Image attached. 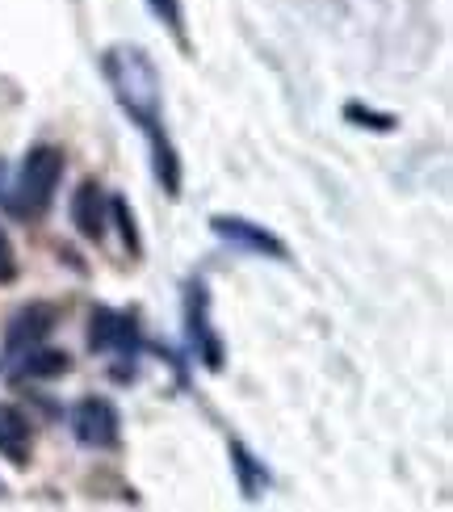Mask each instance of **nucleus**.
Instances as JSON below:
<instances>
[{
	"instance_id": "nucleus-16",
	"label": "nucleus",
	"mask_w": 453,
	"mask_h": 512,
	"mask_svg": "<svg viewBox=\"0 0 453 512\" xmlns=\"http://www.w3.org/2000/svg\"><path fill=\"white\" fill-rule=\"evenodd\" d=\"M5 177H9V173H5V164H0V206H5V194H9V185H5Z\"/></svg>"
},
{
	"instance_id": "nucleus-4",
	"label": "nucleus",
	"mask_w": 453,
	"mask_h": 512,
	"mask_svg": "<svg viewBox=\"0 0 453 512\" xmlns=\"http://www.w3.org/2000/svg\"><path fill=\"white\" fill-rule=\"evenodd\" d=\"M185 328H189V345L198 353V361L206 370L219 374L227 366V349H223V336L210 328V294L206 282H189L185 286Z\"/></svg>"
},
{
	"instance_id": "nucleus-13",
	"label": "nucleus",
	"mask_w": 453,
	"mask_h": 512,
	"mask_svg": "<svg viewBox=\"0 0 453 512\" xmlns=\"http://www.w3.org/2000/svg\"><path fill=\"white\" fill-rule=\"evenodd\" d=\"M344 122L361 126V131H378V135H391L395 126H399L395 114H378V110H370V105H361V101H349V105H344Z\"/></svg>"
},
{
	"instance_id": "nucleus-9",
	"label": "nucleus",
	"mask_w": 453,
	"mask_h": 512,
	"mask_svg": "<svg viewBox=\"0 0 453 512\" xmlns=\"http://www.w3.org/2000/svg\"><path fill=\"white\" fill-rule=\"evenodd\" d=\"M30 420L21 416L17 408H9V403H0V454H5L13 466H26L30 462Z\"/></svg>"
},
{
	"instance_id": "nucleus-17",
	"label": "nucleus",
	"mask_w": 453,
	"mask_h": 512,
	"mask_svg": "<svg viewBox=\"0 0 453 512\" xmlns=\"http://www.w3.org/2000/svg\"><path fill=\"white\" fill-rule=\"evenodd\" d=\"M0 496H5V479H0Z\"/></svg>"
},
{
	"instance_id": "nucleus-2",
	"label": "nucleus",
	"mask_w": 453,
	"mask_h": 512,
	"mask_svg": "<svg viewBox=\"0 0 453 512\" xmlns=\"http://www.w3.org/2000/svg\"><path fill=\"white\" fill-rule=\"evenodd\" d=\"M59 181H63V152L59 147H51V143L30 147V156H26V164H21V173H17V185L5 194L9 215L42 219L51 210V202H55Z\"/></svg>"
},
{
	"instance_id": "nucleus-14",
	"label": "nucleus",
	"mask_w": 453,
	"mask_h": 512,
	"mask_svg": "<svg viewBox=\"0 0 453 512\" xmlns=\"http://www.w3.org/2000/svg\"><path fill=\"white\" fill-rule=\"evenodd\" d=\"M114 219H118V227H122V240H126V248H131L135 256H139V231H135V215H131V206H126V198H114Z\"/></svg>"
},
{
	"instance_id": "nucleus-6",
	"label": "nucleus",
	"mask_w": 453,
	"mask_h": 512,
	"mask_svg": "<svg viewBox=\"0 0 453 512\" xmlns=\"http://www.w3.org/2000/svg\"><path fill=\"white\" fill-rule=\"evenodd\" d=\"M210 231L219 240H227L231 248H244V252H256V256H273V261H290V248L282 236H273L269 227L252 223V219H240V215H214L210 219Z\"/></svg>"
},
{
	"instance_id": "nucleus-1",
	"label": "nucleus",
	"mask_w": 453,
	"mask_h": 512,
	"mask_svg": "<svg viewBox=\"0 0 453 512\" xmlns=\"http://www.w3.org/2000/svg\"><path fill=\"white\" fill-rule=\"evenodd\" d=\"M101 76L110 84L118 110L131 118L156 160V181L164 185L168 198H181V156L164 131V84L151 55L135 42H114L101 51Z\"/></svg>"
},
{
	"instance_id": "nucleus-7",
	"label": "nucleus",
	"mask_w": 453,
	"mask_h": 512,
	"mask_svg": "<svg viewBox=\"0 0 453 512\" xmlns=\"http://www.w3.org/2000/svg\"><path fill=\"white\" fill-rule=\"evenodd\" d=\"M59 324V311L47 307V303H30V307H21L13 319H9V332H5V349L9 353H26L34 345H42Z\"/></svg>"
},
{
	"instance_id": "nucleus-10",
	"label": "nucleus",
	"mask_w": 453,
	"mask_h": 512,
	"mask_svg": "<svg viewBox=\"0 0 453 512\" xmlns=\"http://www.w3.org/2000/svg\"><path fill=\"white\" fill-rule=\"evenodd\" d=\"M72 370V357L59 353V349H26L21 353V366H17V378H63Z\"/></svg>"
},
{
	"instance_id": "nucleus-12",
	"label": "nucleus",
	"mask_w": 453,
	"mask_h": 512,
	"mask_svg": "<svg viewBox=\"0 0 453 512\" xmlns=\"http://www.w3.org/2000/svg\"><path fill=\"white\" fill-rule=\"evenodd\" d=\"M147 9H151V17H156V21H164L168 34L177 38V47L189 55L193 47H189V34H185V9H181V0H147Z\"/></svg>"
},
{
	"instance_id": "nucleus-8",
	"label": "nucleus",
	"mask_w": 453,
	"mask_h": 512,
	"mask_svg": "<svg viewBox=\"0 0 453 512\" xmlns=\"http://www.w3.org/2000/svg\"><path fill=\"white\" fill-rule=\"evenodd\" d=\"M105 189L97 181H84L76 194H72V227L80 231L84 240H93L101 244L105 240Z\"/></svg>"
},
{
	"instance_id": "nucleus-5",
	"label": "nucleus",
	"mask_w": 453,
	"mask_h": 512,
	"mask_svg": "<svg viewBox=\"0 0 453 512\" xmlns=\"http://www.w3.org/2000/svg\"><path fill=\"white\" fill-rule=\"evenodd\" d=\"M72 437L80 445H89V450H114L122 441V416L110 399L101 395H89L80 399L72 408Z\"/></svg>"
},
{
	"instance_id": "nucleus-11",
	"label": "nucleus",
	"mask_w": 453,
	"mask_h": 512,
	"mask_svg": "<svg viewBox=\"0 0 453 512\" xmlns=\"http://www.w3.org/2000/svg\"><path fill=\"white\" fill-rule=\"evenodd\" d=\"M231 466H235V475H240V492L244 500H256L269 487V471H265V462H256L240 441H231Z\"/></svg>"
},
{
	"instance_id": "nucleus-15",
	"label": "nucleus",
	"mask_w": 453,
	"mask_h": 512,
	"mask_svg": "<svg viewBox=\"0 0 453 512\" xmlns=\"http://www.w3.org/2000/svg\"><path fill=\"white\" fill-rule=\"evenodd\" d=\"M17 277V252H13V240L5 236V227H0V286H9Z\"/></svg>"
},
{
	"instance_id": "nucleus-3",
	"label": "nucleus",
	"mask_w": 453,
	"mask_h": 512,
	"mask_svg": "<svg viewBox=\"0 0 453 512\" xmlns=\"http://www.w3.org/2000/svg\"><path fill=\"white\" fill-rule=\"evenodd\" d=\"M89 349L93 353H114L118 361H135L139 349H143L139 319L131 311L93 307V315H89Z\"/></svg>"
}]
</instances>
